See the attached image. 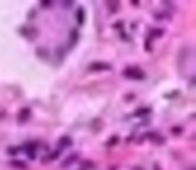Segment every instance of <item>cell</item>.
Segmentation results:
<instances>
[{"label":"cell","instance_id":"cell-1","mask_svg":"<svg viewBox=\"0 0 196 170\" xmlns=\"http://www.w3.org/2000/svg\"><path fill=\"white\" fill-rule=\"evenodd\" d=\"M124 74H125V76H129V78H143V72H142V71H138V69H132V67H131V69H127V71L124 72Z\"/></svg>","mask_w":196,"mask_h":170},{"label":"cell","instance_id":"cell-2","mask_svg":"<svg viewBox=\"0 0 196 170\" xmlns=\"http://www.w3.org/2000/svg\"><path fill=\"white\" fill-rule=\"evenodd\" d=\"M91 69H96V71H107V69H111V65L109 64H91Z\"/></svg>","mask_w":196,"mask_h":170},{"label":"cell","instance_id":"cell-3","mask_svg":"<svg viewBox=\"0 0 196 170\" xmlns=\"http://www.w3.org/2000/svg\"><path fill=\"white\" fill-rule=\"evenodd\" d=\"M27 118H29V109H24V110L18 114V121H26Z\"/></svg>","mask_w":196,"mask_h":170},{"label":"cell","instance_id":"cell-4","mask_svg":"<svg viewBox=\"0 0 196 170\" xmlns=\"http://www.w3.org/2000/svg\"><path fill=\"white\" fill-rule=\"evenodd\" d=\"M11 165H13V167H16V168H22V170L26 168V163H20V161H13Z\"/></svg>","mask_w":196,"mask_h":170},{"label":"cell","instance_id":"cell-5","mask_svg":"<svg viewBox=\"0 0 196 170\" xmlns=\"http://www.w3.org/2000/svg\"><path fill=\"white\" fill-rule=\"evenodd\" d=\"M107 7H111V11L114 13V11H118L116 7H118V4H107Z\"/></svg>","mask_w":196,"mask_h":170},{"label":"cell","instance_id":"cell-6","mask_svg":"<svg viewBox=\"0 0 196 170\" xmlns=\"http://www.w3.org/2000/svg\"><path fill=\"white\" fill-rule=\"evenodd\" d=\"M78 22H80V24L84 22V11H78Z\"/></svg>","mask_w":196,"mask_h":170}]
</instances>
